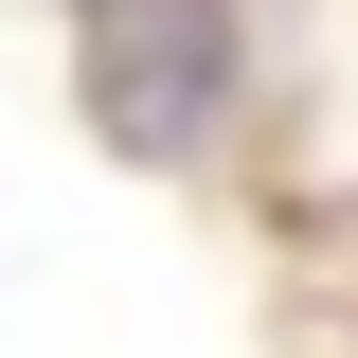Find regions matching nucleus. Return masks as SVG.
<instances>
[{
	"label": "nucleus",
	"mask_w": 358,
	"mask_h": 358,
	"mask_svg": "<svg viewBox=\"0 0 358 358\" xmlns=\"http://www.w3.org/2000/svg\"><path fill=\"white\" fill-rule=\"evenodd\" d=\"M90 108L162 162L215 126V0H90Z\"/></svg>",
	"instance_id": "f257e3e1"
}]
</instances>
